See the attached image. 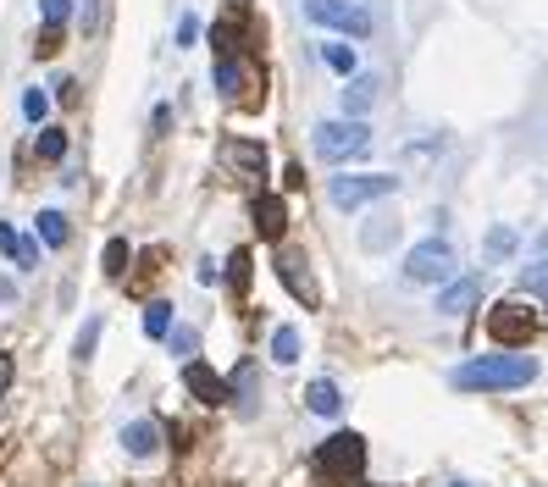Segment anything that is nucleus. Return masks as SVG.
Listing matches in <instances>:
<instances>
[{
  "mask_svg": "<svg viewBox=\"0 0 548 487\" xmlns=\"http://www.w3.org/2000/svg\"><path fill=\"white\" fill-rule=\"evenodd\" d=\"M537 382V360L532 355H477L454 371V388L465 393H510Z\"/></svg>",
  "mask_w": 548,
  "mask_h": 487,
  "instance_id": "obj_1",
  "label": "nucleus"
},
{
  "mask_svg": "<svg viewBox=\"0 0 548 487\" xmlns=\"http://www.w3.org/2000/svg\"><path fill=\"white\" fill-rule=\"evenodd\" d=\"M543 327H548V316H543V310H532V305H521V299H499V305L488 310V338H493V344H504V349L532 344Z\"/></svg>",
  "mask_w": 548,
  "mask_h": 487,
  "instance_id": "obj_2",
  "label": "nucleus"
},
{
  "mask_svg": "<svg viewBox=\"0 0 548 487\" xmlns=\"http://www.w3.org/2000/svg\"><path fill=\"white\" fill-rule=\"evenodd\" d=\"M216 89H222V100L255 111V106H261V89H266V72L255 67L244 50H239V56H216Z\"/></svg>",
  "mask_w": 548,
  "mask_h": 487,
  "instance_id": "obj_3",
  "label": "nucleus"
},
{
  "mask_svg": "<svg viewBox=\"0 0 548 487\" xmlns=\"http://www.w3.org/2000/svg\"><path fill=\"white\" fill-rule=\"evenodd\" d=\"M310 150L322 155V161H355V155L371 150V128L360 117H338V122H322V128L310 133Z\"/></svg>",
  "mask_w": 548,
  "mask_h": 487,
  "instance_id": "obj_4",
  "label": "nucleus"
},
{
  "mask_svg": "<svg viewBox=\"0 0 548 487\" xmlns=\"http://www.w3.org/2000/svg\"><path fill=\"white\" fill-rule=\"evenodd\" d=\"M316 465H322L333 482L355 487L360 482V465H366V438H360V432H333V438L322 443V454H316Z\"/></svg>",
  "mask_w": 548,
  "mask_h": 487,
  "instance_id": "obj_5",
  "label": "nucleus"
},
{
  "mask_svg": "<svg viewBox=\"0 0 548 487\" xmlns=\"http://www.w3.org/2000/svg\"><path fill=\"white\" fill-rule=\"evenodd\" d=\"M460 272V261H454V244L449 238H427V244H416V250L405 255V283H443V277Z\"/></svg>",
  "mask_w": 548,
  "mask_h": 487,
  "instance_id": "obj_6",
  "label": "nucleus"
},
{
  "mask_svg": "<svg viewBox=\"0 0 548 487\" xmlns=\"http://www.w3.org/2000/svg\"><path fill=\"white\" fill-rule=\"evenodd\" d=\"M399 178H388V172H344V178H333V205L338 211H360V205L382 200V194H394Z\"/></svg>",
  "mask_w": 548,
  "mask_h": 487,
  "instance_id": "obj_7",
  "label": "nucleus"
},
{
  "mask_svg": "<svg viewBox=\"0 0 548 487\" xmlns=\"http://www.w3.org/2000/svg\"><path fill=\"white\" fill-rule=\"evenodd\" d=\"M272 272H277V283L288 288V294L299 299V305H322V288H316V277H310V261L294 250V244H277V255H272Z\"/></svg>",
  "mask_w": 548,
  "mask_h": 487,
  "instance_id": "obj_8",
  "label": "nucleus"
},
{
  "mask_svg": "<svg viewBox=\"0 0 548 487\" xmlns=\"http://www.w3.org/2000/svg\"><path fill=\"white\" fill-rule=\"evenodd\" d=\"M305 17L322 28H338V34H355V39L371 34V12L355 6V0H305Z\"/></svg>",
  "mask_w": 548,
  "mask_h": 487,
  "instance_id": "obj_9",
  "label": "nucleus"
},
{
  "mask_svg": "<svg viewBox=\"0 0 548 487\" xmlns=\"http://www.w3.org/2000/svg\"><path fill=\"white\" fill-rule=\"evenodd\" d=\"M222 167L227 172H244V178H266V150L255 139H222Z\"/></svg>",
  "mask_w": 548,
  "mask_h": 487,
  "instance_id": "obj_10",
  "label": "nucleus"
},
{
  "mask_svg": "<svg viewBox=\"0 0 548 487\" xmlns=\"http://www.w3.org/2000/svg\"><path fill=\"white\" fill-rule=\"evenodd\" d=\"M183 382H189V393L200 404H227V399H233V388H227V382L216 377L205 360H189V366H183Z\"/></svg>",
  "mask_w": 548,
  "mask_h": 487,
  "instance_id": "obj_11",
  "label": "nucleus"
},
{
  "mask_svg": "<svg viewBox=\"0 0 548 487\" xmlns=\"http://www.w3.org/2000/svg\"><path fill=\"white\" fill-rule=\"evenodd\" d=\"M250 216H255V233L272 238V244H283V227H288V205H283V194H255Z\"/></svg>",
  "mask_w": 548,
  "mask_h": 487,
  "instance_id": "obj_12",
  "label": "nucleus"
},
{
  "mask_svg": "<svg viewBox=\"0 0 548 487\" xmlns=\"http://www.w3.org/2000/svg\"><path fill=\"white\" fill-rule=\"evenodd\" d=\"M122 449H128L133 460L161 454V427H155V421H128V427H122Z\"/></svg>",
  "mask_w": 548,
  "mask_h": 487,
  "instance_id": "obj_13",
  "label": "nucleus"
},
{
  "mask_svg": "<svg viewBox=\"0 0 548 487\" xmlns=\"http://www.w3.org/2000/svg\"><path fill=\"white\" fill-rule=\"evenodd\" d=\"M482 299V277H460V283H449L443 288V299H438V310L443 316H465V310Z\"/></svg>",
  "mask_w": 548,
  "mask_h": 487,
  "instance_id": "obj_14",
  "label": "nucleus"
},
{
  "mask_svg": "<svg viewBox=\"0 0 548 487\" xmlns=\"http://www.w3.org/2000/svg\"><path fill=\"white\" fill-rule=\"evenodd\" d=\"M305 404L316 410V416H338V410H344V393H338V382L316 377V382L305 388Z\"/></svg>",
  "mask_w": 548,
  "mask_h": 487,
  "instance_id": "obj_15",
  "label": "nucleus"
},
{
  "mask_svg": "<svg viewBox=\"0 0 548 487\" xmlns=\"http://www.w3.org/2000/svg\"><path fill=\"white\" fill-rule=\"evenodd\" d=\"M371 100H377V78H360V72H349V89H344V111L349 117H366Z\"/></svg>",
  "mask_w": 548,
  "mask_h": 487,
  "instance_id": "obj_16",
  "label": "nucleus"
},
{
  "mask_svg": "<svg viewBox=\"0 0 548 487\" xmlns=\"http://www.w3.org/2000/svg\"><path fill=\"white\" fill-rule=\"evenodd\" d=\"M144 333H150V338H167L172 333V305H167V299H150V305H144Z\"/></svg>",
  "mask_w": 548,
  "mask_h": 487,
  "instance_id": "obj_17",
  "label": "nucleus"
},
{
  "mask_svg": "<svg viewBox=\"0 0 548 487\" xmlns=\"http://www.w3.org/2000/svg\"><path fill=\"white\" fill-rule=\"evenodd\" d=\"M34 155H39V161H61V155H67V133H61V128H39Z\"/></svg>",
  "mask_w": 548,
  "mask_h": 487,
  "instance_id": "obj_18",
  "label": "nucleus"
},
{
  "mask_svg": "<svg viewBox=\"0 0 548 487\" xmlns=\"http://www.w3.org/2000/svg\"><path fill=\"white\" fill-rule=\"evenodd\" d=\"M272 360H277V366H294V360H299V333H294V327H277V333H272Z\"/></svg>",
  "mask_w": 548,
  "mask_h": 487,
  "instance_id": "obj_19",
  "label": "nucleus"
},
{
  "mask_svg": "<svg viewBox=\"0 0 548 487\" xmlns=\"http://www.w3.org/2000/svg\"><path fill=\"white\" fill-rule=\"evenodd\" d=\"M39 238H45L50 250H61V244H67V216H61V211H39Z\"/></svg>",
  "mask_w": 548,
  "mask_h": 487,
  "instance_id": "obj_20",
  "label": "nucleus"
},
{
  "mask_svg": "<svg viewBox=\"0 0 548 487\" xmlns=\"http://www.w3.org/2000/svg\"><path fill=\"white\" fill-rule=\"evenodd\" d=\"M394 233H399L394 216H377V227H366V233H360V244H366V250H388V244H394Z\"/></svg>",
  "mask_w": 548,
  "mask_h": 487,
  "instance_id": "obj_21",
  "label": "nucleus"
},
{
  "mask_svg": "<svg viewBox=\"0 0 548 487\" xmlns=\"http://www.w3.org/2000/svg\"><path fill=\"white\" fill-rule=\"evenodd\" d=\"M128 238H111V244H106V255H100V266H106V277H122V272H128Z\"/></svg>",
  "mask_w": 548,
  "mask_h": 487,
  "instance_id": "obj_22",
  "label": "nucleus"
},
{
  "mask_svg": "<svg viewBox=\"0 0 548 487\" xmlns=\"http://www.w3.org/2000/svg\"><path fill=\"white\" fill-rule=\"evenodd\" d=\"M515 244H521V238H515V227H493V233H488V261L515 255Z\"/></svg>",
  "mask_w": 548,
  "mask_h": 487,
  "instance_id": "obj_23",
  "label": "nucleus"
},
{
  "mask_svg": "<svg viewBox=\"0 0 548 487\" xmlns=\"http://www.w3.org/2000/svg\"><path fill=\"white\" fill-rule=\"evenodd\" d=\"M95 344H100V321L89 316L84 327H78V344H72V355H78V360H89V355H95Z\"/></svg>",
  "mask_w": 548,
  "mask_h": 487,
  "instance_id": "obj_24",
  "label": "nucleus"
},
{
  "mask_svg": "<svg viewBox=\"0 0 548 487\" xmlns=\"http://www.w3.org/2000/svg\"><path fill=\"white\" fill-rule=\"evenodd\" d=\"M521 283L532 288L537 299H548V255H543V261H532V266H526V272H521Z\"/></svg>",
  "mask_w": 548,
  "mask_h": 487,
  "instance_id": "obj_25",
  "label": "nucleus"
},
{
  "mask_svg": "<svg viewBox=\"0 0 548 487\" xmlns=\"http://www.w3.org/2000/svg\"><path fill=\"white\" fill-rule=\"evenodd\" d=\"M227 283H233V288H250V255H244V250L227 255Z\"/></svg>",
  "mask_w": 548,
  "mask_h": 487,
  "instance_id": "obj_26",
  "label": "nucleus"
},
{
  "mask_svg": "<svg viewBox=\"0 0 548 487\" xmlns=\"http://www.w3.org/2000/svg\"><path fill=\"white\" fill-rule=\"evenodd\" d=\"M322 61L333 72H355V50H349V45H322Z\"/></svg>",
  "mask_w": 548,
  "mask_h": 487,
  "instance_id": "obj_27",
  "label": "nucleus"
},
{
  "mask_svg": "<svg viewBox=\"0 0 548 487\" xmlns=\"http://www.w3.org/2000/svg\"><path fill=\"white\" fill-rule=\"evenodd\" d=\"M45 111H50V95H45V89H28V95H23V117L28 122H45Z\"/></svg>",
  "mask_w": 548,
  "mask_h": 487,
  "instance_id": "obj_28",
  "label": "nucleus"
},
{
  "mask_svg": "<svg viewBox=\"0 0 548 487\" xmlns=\"http://www.w3.org/2000/svg\"><path fill=\"white\" fill-rule=\"evenodd\" d=\"M39 17H45L50 28H61L72 17V0H39Z\"/></svg>",
  "mask_w": 548,
  "mask_h": 487,
  "instance_id": "obj_29",
  "label": "nucleus"
},
{
  "mask_svg": "<svg viewBox=\"0 0 548 487\" xmlns=\"http://www.w3.org/2000/svg\"><path fill=\"white\" fill-rule=\"evenodd\" d=\"M12 261L23 266V272H28V266H39V244H34V238H17V250H12Z\"/></svg>",
  "mask_w": 548,
  "mask_h": 487,
  "instance_id": "obj_30",
  "label": "nucleus"
},
{
  "mask_svg": "<svg viewBox=\"0 0 548 487\" xmlns=\"http://www.w3.org/2000/svg\"><path fill=\"white\" fill-rule=\"evenodd\" d=\"M167 344H172V355H194V333H189V327H172Z\"/></svg>",
  "mask_w": 548,
  "mask_h": 487,
  "instance_id": "obj_31",
  "label": "nucleus"
},
{
  "mask_svg": "<svg viewBox=\"0 0 548 487\" xmlns=\"http://www.w3.org/2000/svg\"><path fill=\"white\" fill-rule=\"evenodd\" d=\"M56 50H61V28H50V23H45V34H39L34 56H56Z\"/></svg>",
  "mask_w": 548,
  "mask_h": 487,
  "instance_id": "obj_32",
  "label": "nucleus"
},
{
  "mask_svg": "<svg viewBox=\"0 0 548 487\" xmlns=\"http://www.w3.org/2000/svg\"><path fill=\"white\" fill-rule=\"evenodd\" d=\"M194 39H200V17H183V23H178V45L189 50Z\"/></svg>",
  "mask_w": 548,
  "mask_h": 487,
  "instance_id": "obj_33",
  "label": "nucleus"
},
{
  "mask_svg": "<svg viewBox=\"0 0 548 487\" xmlns=\"http://www.w3.org/2000/svg\"><path fill=\"white\" fill-rule=\"evenodd\" d=\"M12 250H17V233H12L6 222H0V255H12Z\"/></svg>",
  "mask_w": 548,
  "mask_h": 487,
  "instance_id": "obj_34",
  "label": "nucleus"
},
{
  "mask_svg": "<svg viewBox=\"0 0 548 487\" xmlns=\"http://www.w3.org/2000/svg\"><path fill=\"white\" fill-rule=\"evenodd\" d=\"M6 382H12V355H0V393H6Z\"/></svg>",
  "mask_w": 548,
  "mask_h": 487,
  "instance_id": "obj_35",
  "label": "nucleus"
},
{
  "mask_svg": "<svg viewBox=\"0 0 548 487\" xmlns=\"http://www.w3.org/2000/svg\"><path fill=\"white\" fill-rule=\"evenodd\" d=\"M233 6H244V0H233Z\"/></svg>",
  "mask_w": 548,
  "mask_h": 487,
  "instance_id": "obj_36",
  "label": "nucleus"
},
{
  "mask_svg": "<svg viewBox=\"0 0 548 487\" xmlns=\"http://www.w3.org/2000/svg\"><path fill=\"white\" fill-rule=\"evenodd\" d=\"M454 487H465V482H454Z\"/></svg>",
  "mask_w": 548,
  "mask_h": 487,
  "instance_id": "obj_37",
  "label": "nucleus"
}]
</instances>
